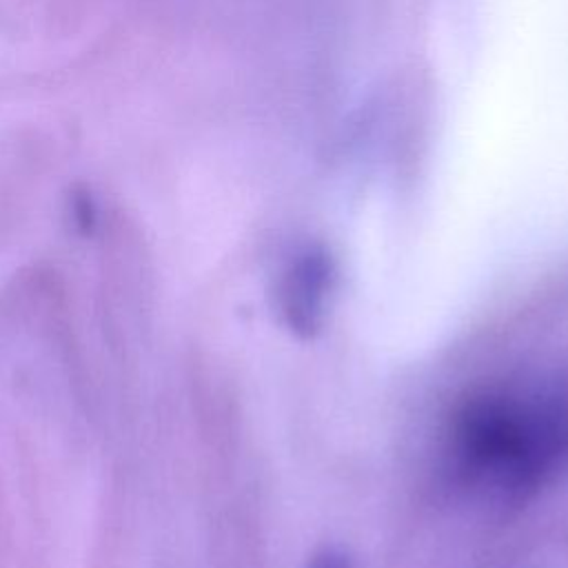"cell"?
I'll return each instance as SVG.
<instances>
[{"instance_id": "obj_1", "label": "cell", "mask_w": 568, "mask_h": 568, "mask_svg": "<svg viewBox=\"0 0 568 568\" xmlns=\"http://www.w3.org/2000/svg\"><path fill=\"white\" fill-rule=\"evenodd\" d=\"M568 450V408L555 399L484 393L453 419V453L464 477L524 497Z\"/></svg>"}, {"instance_id": "obj_2", "label": "cell", "mask_w": 568, "mask_h": 568, "mask_svg": "<svg viewBox=\"0 0 568 568\" xmlns=\"http://www.w3.org/2000/svg\"><path fill=\"white\" fill-rule=\"evenodd\" d=\"M333 286V264L322 251L302 253L282 275L275 302L286 326L300 337L320 333Z\"/></svg>"}, {"instance_id": "obj_3", "label": "cell", "mask_w": 568, "mask_h": 568, "mask_svg": "<svg viewBox=\"0 0 568 568\" xmlns=\"http://www.w3.org/2000/svg\"><path fill=\"white\" fill-rule=\"evenodd\" d=\"M67 215H69V224L73 226V231L78 235H84V237L93 235V231L98 226V206H95V200L89 189L75 186L69 193Z\"/></svg>"}, {"instance_id": "obj_4", "label": "cell", "mask_w": 568, "mask_h": 568, "mask_svg": "<svg viewBox=\"0 0 568 568\" xmlns=\"http://www.w3.org/2000/svg\"><path fill=\"white\" fill-rule=\"evenodd\" d=\"M308 568H351V564H348V559H346L342 552L326 548V550L317 552V555L311 559Z\"/></svg>"}]
</instances>
